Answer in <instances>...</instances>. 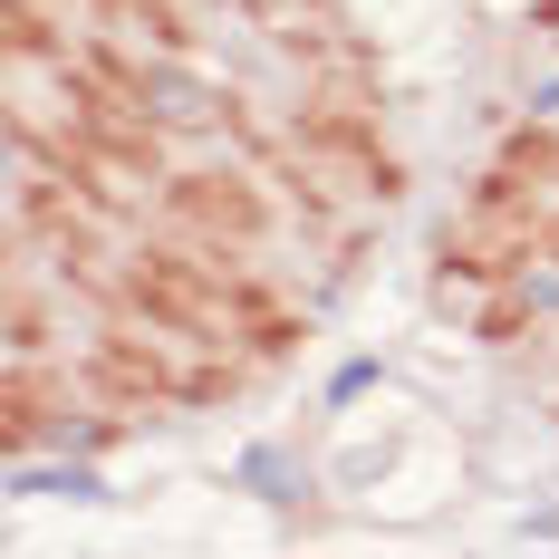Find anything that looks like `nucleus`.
Listing matches in <instances>:
<instances>
[{
    "mask_svg": "<svg viewBox=\"0 0 559 559\" xmlns=\"http://www.w3.org/2000/svg\"><path fill=\"white\" fill-rule=\"evenodd\" d=\"M435 251H444L453 280H521L531 261H540V223H511V213H453L444 231H435Z\"/></svg>",
    "mask_w": 559,
    "mask_h": 559,
    "instance_id": "4",
    "label": "nucleus"
},
{
    "mask_svg": "<svg viewBox=\"0 0 559 559\" xmlns=\"http://www.w3.org/2000/svg\"><path fill=\"white\" fill-rule=\"evenodd\" d=\"M337 0H241V20H261V29H289V20H319Z\"/></svg>",
    "mask_w": 559,
    "mask_h": 559,
    "instance_id": "13",
    "label": "nucleus"
},
{
    "mask_svg": "<svg viewBox=\"0 0 559 559\" xmlns=\"http://www.w3.org/2000/svg\"><path fill=\"white\" fill-rule=\"evenodd\" d=\"M271 39H280L289 58H299L309 78H367V87H377V49H367V39L347 29V10H319V20H289V29H271Z\"/></svg>",
    "mask_w": 559,
    "mask_h": 559,
    "instance_id": "6",
    "label": "nucleus"
},
{
    "mask_svg": "<svg viewBox=\"0 0 559 559\" xmlns=\"http://www.w3.org/2000/svg\"><path fill=\"white\" fill-rule=\"evenodd\" d=\"M78 386H87V377H78ZM78 386H68V377H49L39 357H10V386H0V444H10V453H39L58 425H68Z\"/></svg>",
    "mask_w": 559,
    "mask_h": 559,
    "instance_id": "5",
    "label": "nucleus"
},
{
    "mask_svg": "<svg viewBox=\"0 0 559 559\" xmlns=\"http://www.w3.org/2000/svg\"><path fill=\"white\" fill-rule=\"evenodd\" d=\"M0 29H10V58H20V68H68V58H78V39L58 29L39 0H0Z\"/></svg>",
    "mask_w": 559,
    "mask_h": 559,
    "instance_id": "7",
    "label": "nucleus"
},
{
    "mask_svg": "<svg viewBox=\"0 0 559 559\" xmlns=\"http://www.w3.org/2000/svg\"><path fill=\"white\" fill-rule=\"evenodd\" d=\"M10 357H49V309L20 271H10Z\"/></svg>",
    "mask_w": 559,
    "mask_h": 559,
    "instance_id": "12",
    "label": "nucleus"
},
{
    "mask_svg": "<svg viewBox=\"0 0 559 559\" xmlns=\"http://www.w3.org/2000/svg\"><path fill=\"white\" fill-rule=\"evenodd\" d=\"M116 29H135L145 49H174V58H193V39H203L183 0H126V10H116Z\"/></svg>",
    "mask_w": 559,
    "mask_h": 559,
    "instance_id": "8",
    "label": "nucleus"
},
{
    "mask_svg": "<svg viewBox=\"0 0 559 559\" xmlns=\"http://www.w3.org/2000/svg\"><path fill=\"white\" fill-rule=\"evenodd\" d=\"M540 261H559V213H540Z\"/></svg>",
    "mask_w": 559,
    "mask_h": 559,
    "instance_id": "14",
    "label": "nucleus"
},
{
    "mask_svg": "<svg viewBox=\"0 0 559 559\" xmlns=\"http://www.w3.org/2000/svg\"><path fill=\"white\" fill-rule=\"evenodd\" d=\"M241 377H251V367H241L231 347H203L193 367H174V405H223V395H241Z\"/></svg>",
    "mask_w": 559,
    "mask_h": 559,
    "instance_id": "9",
    "label": "nucleus"
},
{
    "mask_svg": "<svg viewBox=\"0 0 559 559\" xmlns=\"http://www.w3.org/2000/svg\"><path fill=\"white\" fill-rule=\"evenodd\" d=\"M155 337L126 329V319H107V329L87 337V367H78V377H87V395H97L107 415H155V405H174V357Z\"/></svg>",
    "mask_w": 559,
    "mask_h": 559,
    "instance_id": "3",
    "label": "nucleus"
},
{
    "mask_svg": "<svg viewBox=\"0 0 559 559\" xmlns=\"http://www.w3.org/2000/svg\"><path fill=\"white\" fill-rule=\"evenodd\" d=\"M531 319H540V309H531V289H521V280H492V299H483V319H473V329L492 337V347H511Z\"/></svg>",
    "mask_w": 559,
    "mask_h": 559,
    "instance_id": "11",
    "label": "nucleus"
},
{
    "mask_svg": "<svg viewBox=\"0 0 559 559\" xmlns=\"http://www.w3.org/2000/svg\"><path fill=\"white\" fill-rule=\"evenodd\" d=\"M502 165L531 174V183H559V126H540V116H531V126H511V135H502Z\"/></svg>",
    "mask_w": 559,
    "mask_h": 559,
    "instance_id": "10",
    "label": "nucleus"
},
{
    "mask_svg": "<svg viewBox=\"0 0 559 559\" xmlns=\"http://www.w3.org/2000/svg\"><path fill=\"white\" fill-rule=\"evenodd\" d=\"M165 223L193 231V241H261L271 231V193H261V174L251 165H183L165 174Z\"/></svg>",
    "mask_w": 559,
    "mask_h": 559,
    "instance_id": "2",
    "label": "nucleus"
},
{
    "mask_svg": "<svg viewBox=\"0 0 559 559\" xmlns=\"http://www.w3.org/2000/svg\"><path fill=\"white\" fill-rule=\"evenodd\" d=\"M531 29H559V0H540V10H531Z\"/></svg>",
    "mask_w": 559,
    "mask_h": 559,
    "instance_id": "15",
    "label": "nucleus"
},
{
    "mask_svg": "<svg viewBox=\"0 0 559 559\" xmlns=\"http://www.w3.org/2000/svg\"><path fill=\"white\" fill-rule=\"evenodd\" d=\"M289 135L329 155L367 203H405V165L386 155V97L367 78H309V97L289 107Z\"/></svg>",
    "mask_w": 559,
    "mask_h": 559,
    "instance_id": "1",
    "label": "nucleus"
}]
</instances>
